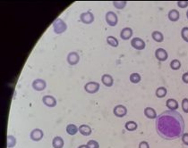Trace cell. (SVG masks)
<instances>
[{
  "mask_svg": "<svg viewBox=\"0 0 188 148\" xmlns=\"http://www.w3.org/2000/svg\"><path fill=\"white\" fill-rule=\"evenodd\" d=\"M144 115L147 117L148 119H151V120L157 119V117H158L156 111H155L153 108L150 107V106L144 109Z\"/></svg>",
  "mask_w": 188,
  "mask_h": 148,
  "instance_id": "cell-15",
  "label": "cell"
},
{
  "mask_svg": "<svg viewBox=\"0 0 188 148\" xmlns=\"http://www.w3.org/2000/svg\"><path fill=\"white\" fill-rule=\"evenodd\" d=\"M100 89V84L95 81L88 82L84 85V90L89 94H95L99 91Z\"/></svg>",
  "mask_w": 188,
  "mask_h": 148,
  "instance_id": "cell-4",
  "label": "cell"
},
{
  "mask_svg": "<svg viewBox=\"0 0 188 148\" xmlns=\"http://www.w3.org/2000/svg\"><path fill=\"white\" fill-rule=\"evenodd\" d=\"M79 132L82 136H88L92 134V128L90 126H88L86 124H82L79 127Z\"/></svg>",
  "mask_w": 188,
  "mask_h": 148,
  "instance_id": "cell-19",
  "label": "cell"
},
{
  "mask_svg": "<svg viewBox=\"0 0 188 148\" xmlns=\"http://www.w3.org/2000/svg\"><path fill=\"white\" fill-rule=\"evenodd\" d=\"M168 20L171 21H177L180 18V14L177 10L176 9H172L168 12Z\"/></svg>",
  "mask_w": 188,
  "mask_h": 148,
  "instance_id": "cell-16",
  "label": "cell"
},
{
  "mask_svg": "<svg viewBox=\"0 0 188 148\" xmlns=\"http://www.w3.org/2000/svg\"><path fill=\"white\" fill-rule=\"evenodd\" d=\"M78 148H89V146H88L87 145H81Z\"/></svg>",
  "mask_w": 188,
  "mask_h": 148,
  "instance_id": "cell-36",
  "label": "cell"
},
{
  "mask_svg": "<svg viewBox=\"0 0 188 148\" xmlns=\"http://www.w3.org/2000/svg\"><path fill=\"white\" fill-rule=\"evenodd\" d=\"M32 86V88L36 91H43L47 88V82L42 79H37L33 81Z\"/></svg>",
  "mask_w": 188,
  "mask_h": 148,
  "instance_id": "cell-5",
  "label": "cell"
},
{
  "mask_svg": "<svg viewBox=\"0 0 188 148\" xmlns=\"http://www.w3.org/2000/svg\"><path fill=\"white\" fill-rule=\"evenodd\" d=\"M151 38H152V39L156 42H162V41L164 40V36H163V34L161 33V31H159V30H154V31H152V33H151Z\"/></svg>",
  "mask_w": 188,
  "mask_h": 148,
  "instance_id": "cell-20",
  "label": "cell"
},
{
  "mask_svg": "<svg viewBox=\"0 0 188 148\" xmlns=\"http://www.w3.org/2000/svg\"><path fill=\"white\" fill-rule=\"evenodd\" d=\"M130 81L132 82V83H134V84H137V83H139L141 80V75L139 73H137V72H134V73H132L130 75Z\"/></svg>",
  "mask_w": 188,
  "mask_h": 148,
  "instance_id": "cell-25",
  "label": "cell"
},
{
  "mask_svg": "<svg viewBox=\"0 0 188 148\" xmlns=\"http://www.w3.org/2000/svg\"><path fill=\"white\" fill-rule=\"evenodd\" d=\"M181 37L186 42H188V27H184L182 29Z\"/></svg>",
  "mask_w": 188,
  "mask_h": 148,
  "instance_id": "cell-29",
  "label": "cell"
},
{
  "mask_svg": "<svg viewBox=\"0 0 188 148\" xmlns=\"http://www.w3.org/2000/svg\"><path fill=\"white\" fill-rule=\"evenodd\" d=\"M16 138L10 135V136H7V148H13L16 145Z\"/></svg>",
  "mask_w": 188,
  "mask_h": 148,
  "instance_id": "cell-26",
  "label": "cell"
},
{
  "mask_svg": "<svg viewBox=\"0 0 188 148\" xmlns=\"http://www.w3.org/2000/svg\"><path fill=\"white\" fill-rule=\"evenodd\" d=\"M53 30L54 32L57 35H61L63 34L65 31H67V23L64 21V20H62L61 18H57L54 21L53 24Z\"/></svg>",
  "mask_w": 188,
  "mask_h": 148,
  "instance_id": "cell-2",
  "label": "cell"
},
{
  "mask_svg": "<svg viewBox=\"0 0 188 148\" xmlns=\"http://www.w3.org/2000/svg\"><path fill=\"white\" fill-rule=\"evenodd\" d=\"M125 128L126 130L128 131H134V130H136L137 128H138V125H137V123L135 122V121H127L126 123V125H125Z\"/></svg>",
  "mask_w": 188,
  "mask_h": 148,
  "instance_id": "cell-23",
  "label": "cell"
},
{
  "mask_svg": "<svg viewBox=\"0 0 188 148\" xmlns=\"http://www.w3.org/2000/svg\"><path fill=\"white\" fill-rule=\"evenodd\" d=\"M133 36V30L131 28L126 27L124 28L120 32V38L123 40H128L132 38Z\"/></svg>",
  "mask_w": 188,
  "mask_h": 148,
  "instance_id": "cell-13",
  "label": "cell"
},
{
  "mask_svg": "<svg viewBox=\"0 0 188 148\" xmlns=\"http://www.w3.org/2000/svg\"><path fill=\"white\" fill-rule=\"evenodd\" d=\"M87 146H89V148H100V145L99 143L95 140H90L88 141Z\"/></svg>",
  "mask_w": 188,
  "mask_h": 148,
  "instance_id": "cell-31",
  "label": "cell"
},
{
  "mask_svg": "<svg viewBox=\"0 0 188 148\" xmlns=\"http://www.w3.org/2000/svg\"><path fill=\"white\" fill-rule=\"evenodd\" d=\"M156 96L157 97H159V98H163V97H165L167 94H168V90H167V88H165V87H160V88H157V90H156Z\"/></svg>",
  "mask_w": 188,
  "mask_h": 148,
  "instance_id": "cell-22",
  "label": "cell"
},
{
  "mask_svg": "<svg viewBox=\"0 0 188 148\" xmlns=\"http://www.w3.org/2000/svg\"><path fill=\"white\" fill-rule=\"evenodd\" d=\"M155 57H156L157 60L160 61V62H165V61L168 60V54L165 49L158 48L155 51Z\"/></svg>",
  "mask_w": 188,
  "mask_h": 148,
  "instance_id": "cell-10",
  "label": "cell"
},
{
  "mask_svg": "<svg viewBox=\"0 0 188 148\" xmlns=\"http://www.w3.org/2000/svg\"><path fill=\"white\" fill-rule=\"evenodd\" d=\"M126 4H127L126 1H114V2H113V6H114L116 9H118V10L124 9V8L126 7Z\"/></svg>",
  "mask_w": 188,
  "mask_h": 148,
  "instance_id": "cell-28",
  "label": "cell"
},
{
  "mask_svg": "<svg viewBox=\"0 0 188 148\" xmlns=\"http://www.w3.org/2000/svg\"><path fill=\"white\" fill-rule=\"evenodd\" d=\"M80 21L84 24H91L94 21V15L91 12L82 13L80 15Z\"/></svg>",
  "mask_w": 188,
  "mask_h": 148,
  "instance_id": "cell-9",
  "label": "cell"
},
{
  "mask_svg": "<svg viewBox=\"0 0 188 148\" xmlns=\"http://www.w3.org/2000/svg\"><path fill=\"white\" fill-rule=\"evenodd\" d=\"M105 19H106L107 23L110 27H115L118 23V17H117L116 14L112 12V11L107 12L106 14V16H105Z\"/></svg>",
  "mask_w": 188,
  "mask_h": 148,
  "instance_id": "cell-3",
  "label": "cell"
},
{
  "mask_svg": "<svg viewBox=\"0 0 188 148\" xmlns=\"http://www.w3.org/2000/svg\"><path fill=\"white\" fill-rule=\"evenodd\" d=\"M113 113L115 116H116L117 118H123L127 114V109L123 104H118L114 107Z\"/></svg>",
  "mask_w": 188,
  "mask_h": 148,
  "instance_id": "cell-6",
  "label": "cell"
},
{
  "mask_svg": "<svg viewBox=\"0 0 188 148\" xmlns=\"http://www.w3.org/2000/svg\"><path fill=\"white\" fill-rule=\"evenodd\" d=\"M101 81H102L103 85H105L106 87H108V88L112 87L113 83H114V80H113L112 76L109 74H103L101 77Z\"/></svg>",
  "mask_w": 188,
  "mask_h": 148,
  "instance_id": "cell-14",
  "label": "cell"
},
{
  "mask_svg": "<svg viewBox=\"0 0 188 148\" xmlns=\"http://www.w3.org/2000/svg\"><path fill=\"white\" fill-rule=\"evenodd\" d=\"M67 61L70 65H76L80 62V55L76 52H70L67 55Z\"/></svg>",
  "mask_w": 188,
  "mask_h": 148,
  "instance_id": "cell-11",
  "label": "cell"
},
{
  "mask_svg": "<svg viewBox=\"0 0 188 148\" xmlns=\"http://www.w3.org/2000/svg\"><path fill=\"white\" fill-rule=\"evenodd\" d=\"M181 138L183 144L186 145V146H188V133H184Z\"/></svg>",
  "mask_w": 188,
  "mask_h": 148,
  "instance_id": "cell-33",
  "label": "cell"
},
{
  "mask_svg": "<svg viewBox=\"0 0 188 148\" xmlns=\"http://www.w3.org/2000/svg\"><path fill=\"white\" fill-rule=\"evenodd\" d=\"M64 145L65 143L61 136H55L52 140V146L54 148H63Z\"/></svg>",
  "mask_w": 188,
  "mask_h": 148,
  "instance_id": "cell-17",
  "label": "cell"
},
{
  "mask_svg": "<svg viewBox=\"0 0 188 148\" xmlns=\"http://www.w3.org/2000/svg\"><path fill=\"white\" fill-rule=\"evenodd\" d=\"M107 43L112 47H117L119 45V42L114 36H108L107 38Z\"/></svg>",
  "mask_w": 188,
  "mask_h": 148,
  "instance_id": "cell-24",
  "label": "cell"
},
{
  "mask_svg": "<svg viewBox=\"0 0 188 148\" xmlns=\"http://www.w3.org/2000/svg\"><path fill=\"white\" fill-rule=\"evenodd\" d=\"M131 46L134 47V49L136 50H143L145 47H146V44L145 42L142 40L140 38H134L132 40H131Z\"/></svg>",
  "mask_w": 188,
  "mask_h": 148,
  "instance_id": "cell-8",
  "label": "cell"
},
{
  "mask_svg": "<svg viewBox=\"0 0 188 148\" xmlns=\"http://www.w3.org/2000/svg\"><path fill=\"white\" fill-rule=\"evenodd\" d=\"M186 17H187V19H188V11L186 12Z\"/></svg>",
  "mask_w": 188,
  "mask_h": 148,
  "instance_id": "cell-37",
  "label": "cell"
},
{
  "mask_svg": "<svg viewBox=\"0 0 188 148\" xmlns=\"http://www.w3.org/2000/svg\"><path fill=\"white\" fill-rule=\"evenodd\" d=\"M166 105L171 111H176L178 109V103L176 100H175L173 98H169L166 102Z\"/></svg>",
  "mask_w": 188,
  "mask_h": 148,
  "instance_id": "cell-18",
  "label": "cell"
},
{
  "mask_svg": "<svg viewBox=\"0 0 188 148\" xmlns=\"http://www.w3.org/2000/svg\"><path fill=\"white\" fill-rule=\"evenodd\" d=\"M176 4L180 8H186L188 7V1H178Z\"/></svg>",
  "mask_w": 188,
  "mask_h": 148,
  "instance_id": "cell-32",
  "label": "cell"
},
{
  "mask_svg": "<svg viewBox=\"0 0 188 148\" xmlns=\"http://www.w3.org/2000/svg\"><path fill=\"white\" fill-rule=\"evenodd\" d=\"M182 81L184 83L188 84V72H185L182 75Z\"/></svg>",
  "mask_w": 188,
  "mask_h": 148,
  "instance_id": "cell-35",
  "label": "cell"
},
{
  "mask_svg": "<svg viewBox=\"0 0 188 148\" xmlns=\"http://www.w3.org/2000/svg\"><path fill=\"white\" fill-rule=\"evenodd\" d=\"M170 68L174 71H177L181 68V62L178 59H174L170 62Z\"/></svg>",
  "mask_w": 188,
  "mask_h": 148,
  "instance_id": "cell-27",
  "label": "cell"
},
{
  "mask_svg": "<svg viewBox=\"0 0 188 148\" xmlns=\"http://www.w3.org/2000/svg\"><path fill=\"white\" fill-rule=\"evenodd\" d=\"M79 131V128H77L74 124H68L67 126V132L70 136H74Z\"/></svg>",
  "mask_w": 188,
  "mask_h": 148,
  "instance_id": "cell-21",
  "label": "cell"
},
{
  "mask_svg": "<svg viewBox=\"0 0 188 148\" xmlns=\"http://www.w3.org/2000/svg\"><path fill=\"white\" fill-rule=\"evenodd\" d=\"M156 131L166 140H176L182 137L185 132L184 118L176 111L167 110L157 117Z\"/></svg>",
  "mask_w": 188,
  "mask_h": 148,
  "instance_id": "cell-1",
  "label": "cell"
},
{
  "mask_svg": "<svg viewBox=\"0 0 188 148\" xmlns=\"http://www.w3.org/2000/svg\"><path fill=\"white\" fill-rule=\"evenodd\" d=\"M43 136H44V133L40 128H34L33 130H32L30 133V137L32 141H40L43 138Z\"/></svg>",
  "mask_w": 188,
  "mask_h": 148,
  "instance_id": "cell-7",
  "label": "cell"
},
{
  "mask_svg": "<svg viewBox=\"0 0 188 148\" xmlns=\"http://www.w3.org/2000/svg\"><path fill=\"white\" fill-rule=\"evenodd\" d=\"M182 110L184 113H188V98H184L182 100Z\"/></svg>",
  "mask_w": 188,
  "mask_h": 148,
  "instance_id": "cell-30",
  "label": "cell"
},
{
  "mask_svg": "<svg viewBox=\"0 0 188 148\" xmlns=\"http://www.w3.org/2000/svg\"><path fill=\"white\" fill-rule=\"evenodd\" d=\"M42 102L47 107H55L57 105L56 98L54 96H52V95H49L43 96L42 97Z\"/></svg>",
  "mask_w": 188,
  "mask_h": 148,
  "instance_id": "cell-12",
  "label": "cell"
},
{
  "mask_svg": "<svg viewBox=\"0 0 188 148\" xmlns=\"http://www.w3.org/2000/svg\"><path fill=\"white\" fill-rule=\"evenodd\" d=\"M139 148H150V146L146 141H141L139 144Z\"/></svg>",
  "mask_w": 188,
  "mask_h": 148,
  "instance_id": "cell-34",
  "label": "cell"
}]
</instances>
